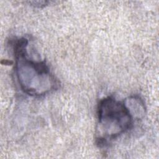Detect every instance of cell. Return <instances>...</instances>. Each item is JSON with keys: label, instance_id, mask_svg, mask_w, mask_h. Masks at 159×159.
<instances>
[{"label": "cell", "instance_id": "1", "mask_svg": "<svg viewBox=\"0 0 159 159\" xmlns=\"http://www.w3.org/2000/svg\"><path fill=\"white\" fill-rule=\"evenodd\" d=\"M28 40L22 38L14 45L16 73L22 90L29 95L43 96L57 85L44 61L30 58L27 52Z\"/></svg>", "mask_w": 159, "mask_h": 159}, {"label": "cell", "instance_id": "2", "mask_svg": "<svg viewBox=\"0 0 159 159\" xmlns=\"http://www.w3.org/2000/svg\"><path fill=\"white\" fill-rule=\"evenodd\" d=\"M132 115L125 104L112 97L102 99L98 108V144L105 145L130 129Z\"/></svg>", "mask_w": 159, "mask_h": 159}]
</instances>
